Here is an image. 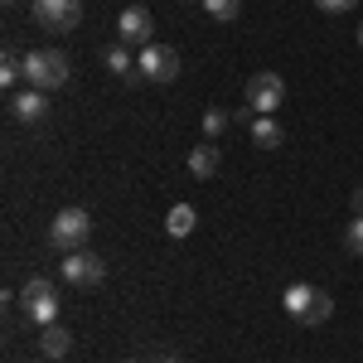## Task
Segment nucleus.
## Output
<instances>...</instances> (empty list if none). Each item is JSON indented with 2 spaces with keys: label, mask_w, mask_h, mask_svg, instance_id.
<instances>
[{
  "label": "nucleus",
  "mask_w": 363,
  "mask_h": 363,
  "mask_svg": "<svg viewBox=\"0 0 363 363\" xmlns=\"http://www.w3.org/2000/svg\"><path fill=\"white\" fill-rule=\"evenodd\" d=\"M281 306H286V315H291L296 325H325V320L335 315V296H330V291H320V286L296 281V286H286Z\"/></svg>",
  "instance_id": "1"
},
{
  "label": "nucleus",
  "mask_w": 363,
  "mask_h": 363,
  "mask_svg": "<svg viewBox=\"0 0 363 363\" xmlns=\"http://www.w3.org/2000/svg\"><path fill=\"white\" fill-rule=\"evenodd\" d=\"M68 78H73V63L63 49H29L25 54V87L54 92V87H68Z\"/></svg>",
  "instance_id": "2"
},
{
  "label": "nucleus",
  "mask_w": 363,
  "mask_h": 363,
  "mask_svg": "<svg viewBox=\"0 0 363 363\" xmlns=\"http://www.w3.org/2000/svg\"><path fill=\"white\" fill-rule=\"evenodd\" d=\"M20 310H25L29 325H58V310H63V301H58V281L49 277H29L25 286H20Z\"/></svg>",
  "instance_id": "3"
},
{
  "label": "nucleus",
  "mask_w": 363,
  "mask_h": 363,
  "mask_svg": "<svg viewBox=\"0 0 363 363\" xmlns=\"http://www.w3.org/2000/svg\"><path fill=\"white\" fill-rule=\"evenodd\" d=\"M58 277L68 281V286H78V291H92V286H102L107 281V262L97 257V252H63V262H58Z\"/></svg>",
  "instance_id": "4"
},
{
  "label": "nucleus",
  "mask_w": 363,
  "mask_h": 363,
  "mask_svg": "<svg viewBox=\"0 0 363 363\" xmlns=\"http://www.w3.org/2000/svg\"><path fill=\"white\" fill-rule=\"evenodd\" d=\"M87 238H92V213H87V208H63L54 223H49V242H54L58 252L87 247Z\"/></svg>",
  "instance_id": "5"
},
{
  "label": "nucleus",
  "mask_w": 363,
  "mask_h": 363,
  "mask_svg": "<svg viewBox=\"0 0 363 363\" xmlns=\"http://www.w3.org/2000/svg\"><path fill=\"white\" fill-rule=\"evenodd\" d=\"M29 15H34V25L49 29V34H68L83 20V0H29Z\"/></svg>",
  "instance_id": "6"
},
{
  "label": "nucleus",
  "mask_w": 363,
  "mask_h": 363,
  "mask_svg": "<svg viewBox=\"0 0 363 363\" xmlns=\"http://www.w3.org/2000/svg\"><path fill=\"white\" fill-rule=\"evenodd\" d=\"M136 73L145 83H174V78H179V49H169V44H145L136 54Z\"/></svg>",
  "instance_id": "7"
},
{
  "label": "nucleus",
  "mask_w": 363,
  "mask_h": 363,
  "mask_svg": "<svg viewBox=\"0 0 363 363\" xmlns=\"http://www.w3.org/2000/svg\"><path fill=\"white\" fill-rule=\"evenodd\" d=\"M281 102H286V83H281V73H267V68H262V73H252V78H247V107L257 116H272Z\"/></svg>",
  "instance_id": "8"
},
{
  "label": "nucleus",
  "mask_w": 363,
  "mask_h": 363,
  "mask_svg": "<svg viewBox=\"0 0 363 363\" xmlns=\"http://www.w3.org/2000/svg\"><path fill=\"white\" fill-rule=\"evenodd\" d=\"M150 34H155L150 10H145V5H126V10H121V20H116V39H121L126 49H145V44H155Z\"/></svg>",
  "instance_id": "9"
},
{
  "label": "nucleus",
  "mask_w": 363,
  "mask_h": 363,
  "mask_svg": "<svg viewBox=\"0 0 363 363\" xmlns=\"http://www.w3.org/2000/svg\"><path fill=\"white\" fill-rule=\"evenodd\" d=\"M10 116H15V121H44V116H49V92H39V87L15 92V97H10Z\"/></svg>",
  "instance_id": "10"
},
{
  "label": "nucleus",
  "mask_w": 363,
  "mask_h": 363,
  "mask_svg": "<svg viewBox=\"0 0 363 363\" xmlns=\"http://www.w3.org/2000/svg\"><path fill=\"white\" fill-rule=\"evenodd\" d=\"M218 165H223V150H218L213 140H203V145L189 150V174H194V179H213Z\"/></svg>",
  "instance_id": "11"
},
{
  "label": "nucleus",
  "mask_w": 363,
  "mask_h": 363,
  "mask_svg": "<svg viewBox=\"0 0 363 363\" xmlns=\"http://www.w3.org/2000/svg\"><path fill=\"white\" fill-rule=\"evenodd\" d=\"M39 349H44V359H63V354L73 349V335H68L63 325H44V330H39Z\"/></svg>",
  "instance_id": "12"
},
{
  "label": "nucleus",
  "mask_w": 363,
  "mask_h": 363,
  "mask_svg": "<svg viewBox=\"0 0 363 363\" xmlns=\"http://www.w3.org/2000/svg\"><path fill=\"white\" fill-rule=\"evenodd\" d=\"M194 223H199V213L189 208V203H174V208L165 213V233H169V238H189Z\"/></svg>",
  "instance_id": "13"
},
{
  "label": "nucleus",
  "mask_w": 363,
  "mask_h": 363,
  "mask_svg": "<svg viewBox=\"0 0 363 363\" xmlns=\"http://www.w3.org/2000/svg\"><path fill=\"white\" fill-rule=\"evenodd\" d=\"M281 140H286V131H281L272 116H257V121H252V145H262V150H277Z\"/></svg>",
  "instance_id": "14"
},
{
  "label": "nucleus",
  "mask_w": 363,
  "mask_h": 363,
  "mask_svg": "<svg viewBox=\"0 0 363 363\" xmlns=\"http://www.w3.org/2000/svg\"><path fill=\"white\" fill-rule=\"evenodd\" d=\"M102 63H107V68H112V73H121V78H131V49H126V44H121V39H116V44H107V49H102Z\"/></svg>",
  "instance_id": "15"
},
{
  "label": "nucleus",
  "mask_w": 363,
  "mask_h": 363,
  "mask_svg": "<svg viewBox=\"0 0 363 363\" xmlns=\"http://www.w3.org/2000/svg\"><path fill=\"white\" fill-rule=\"evenodd\" d=\"M344 252H349V257H363V213H354V218L344 223Z\"/></svg>",
  "instance_id": "16"
},
{
  "label": "nucleus",
  "mask_w": 363,
  "mask_h": 363,
  "mask_svg": "<svg viewBox=\"0 0 363 363\" xmlns=\"http://www.w3.org/2000/svg\"><path fill=\"white\" fill-rule=\"evenodd\" d=\"M203 10H208L213 20H238V15H242V0H203Z\"/></svg>",
  "instance_id": "17"
},
{
  "label": "nucleus",
  "mask_w": 363,
  "mask_h": 363,
  "mask_svg": "<svg viewBox=\"0 0 363 363\" xmlns=\"http://www.w3.org/2000/svg\"><path fill=\"white\" fill-rule=\"evenodd\" d=\"M228 121H233V116L218 112V107H213V112H203V140H218L228 131Z\"/></svg>",
  "instance_id": "18"
},
{
  "label": "nucleus",
  "mask_w": 363,
  "mask_h": 363,
  "mask_svg": "<svg viewBox=\"0 0 363 363\" xmlns=\"http://www.w3.org/2000/svg\"><path fill=\"white\" fill-rule=\"evenodd\" d=\"M315 5H320V10H330V15H344V10H354L359 0H315Z\"/></svg>",
  "instance_id": "19"
},
{
  "label": "nucleus",
  "mask_w": 363,
  "mask_h": 363,
  "mask_svg": "<svg viewBox=\"0 0 363 363\" xmlns=\"http://www.w3.org/2000/svg\"><path fill=\"white\" fill-rule=\"evenodd\" d=\"M349 208H354V213H363V184L354 189V194H349Z\"/></svg>",
  "instance_id": "20"
},
{
  "label": "nucleus",
  "mask_w": 363,
  "mask_h": 363,
  "mask_svg": "<svg viewBox=\"0 0 363 363\" xmlns=\"http://www.w3.org/2000/svg\"><path fill=\"white\" fill-rule=\"evenodd\" d=\"M155 363H184V359H174V354H160V359H155Z\"/></svg>",
  "instance_id": "21"
},
{
  "label": "nucleus",
  "mask_w": 363,
  "mask_h": 363,
  "mask_svg": "<svg viewBox=\"0 0 363 363\" xmlns=\"http://www.w3.org/2000/svg\"><path fill=\"white\" fill-rule=\"evenodd\" d=\"M184 5H203V0H184Z\"/></svg>",
  "instance_id": "22"
},
{
  "label": "nucleus",
  "mask_w": 363,
  "mask_h": 363,
  "mask_svg": "<svg viewBox=\"0 0 363 363\" xmlns=\"http://www.w3.org/2000/svg\"><path fill=\"white\" fill-rule=\"evenodd\" d=\"M359 44H363V25H359Z\"/></svg>",
  "instance_id": "23"
},
{
  "label": "nucleus",
  "mask_w": 363,
  "mask_h": 363,
  "mask_svg": "<svg viewBox=\"0 0 363 363\" xmlns=\"http://www.w3.org/2000/svg\"><path fill=\"white\" fill-rule=\"evenodd\" d=\"M121 363H136V359H121Z\"/></svg>",
  "instance_id": "24"
},
{
  "label": "nucleus",
  "mask_w": 363,
  "mask_h": 363,
  "mask_svg": "<svg viewBox=\"0 0 363 363\" xmlns=\"http://www.w3.org/2000/svg\"><path fill=\"white\" fill-rule=\"evenodd\" d=\"M5 5H15V0H5Z\"/></svg>",
  "instance_id": "25"
}]
</instances>
